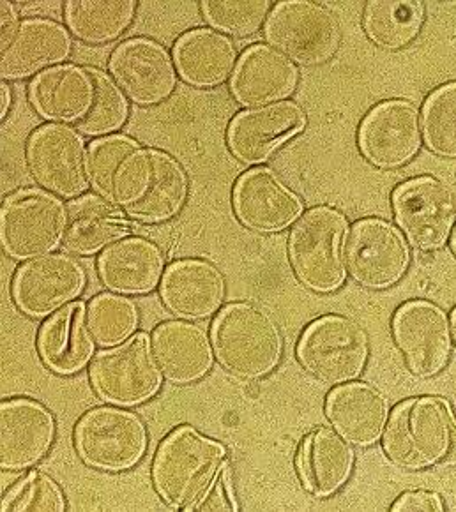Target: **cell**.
<instances>
[{
    "mask_svg": "<svg viewBox=\"0 0 456 512\" xmlns=\"http://www.w3.org/2000/svg\"><path fill=\"white\" fill-rule=\"evenodd\" d=\"M36 112L55 124H73L89 136H105L121 128L128 101L110 76L82 66H55L29 85Z\"/></svg>",
    "mask_w": 456,
    "mask_h": 512,
    "instance_id": "cell-1",
    "label": "cell"
},
{
    "mask_svg": "<svg viewBox=\"0 0 456 512\" xmlns=\"http://www.w3.org/2000/svg\"><path fill=\"white\" fill-rule=\"evenodd\" d=\"M225 465L227 451L223 445L183 426L161 444L152 465V477L156 490L170 507L197 511Z\"/></svg>",
    "mask_w": 456,
    "mask_h": 512,
    "instance_id": "cell-2",
    "label": "cell"
},
{
    "mask_svg": "<svg viewBox=\"0 0 456 512\" xmlns=\"http://www.w3.org/2000/svg\"><path fill=\"white\" fill-rule=\"evenodd\" d=\"M186 196L181 165L165 152L138 145L117 175L110 204L135 221L163 223L181 211Z\"/></svg>",
    "mask_w": 456,
    "mask_h": 512,
    "instance_id": "cell-3",
    "label": "cell"
},
{
    "mask_svg": "<svg viewBox=\"0 0 456 512\" xmlns=\"http://www.w3.org/2000/svg\"><path fill=\"white\" fill-rule=\"evenodd\" d=\"M213 348L216 359L230 375L255 380L273 371L280 362L282 334L266 311L236 302L214 320Z\"/></svg>",
    "mask_w": 456,
    "mask_h": 512,
    "instance_id": "cell-4",
    "label": "cell"
},
{
    "mask_svg": "<svg viewBox=\"0 0 456 512\" xmlns=\"http://www.w3.org/2000/svg\"><path fill=\"white\" fill-rule=\"evenodd\" d=\"M456 438V422L448 403L437 398H416L396 407L391 415L384 449L402 468H425L446 463Z\"/></svg>",
    "mask_w": 456,
    "mask_h": 512,
    "instance_id": "cell-5",
    "label": "cell"
},
{
    "mask_svg": "<svg viewBox=\"0 0 456 512\" xmlns=\"http://www.w3.org/2000/svg\"><path fill=\"white\" fill-rule=\"evenodd\" d=\"M345 234L347 219L335 209L319 207L299 219L290 235V262L306 287L322 294L342 287Z\"/></svg>",
    "mask_w": 456,
    "mask_h": 512,
    "instance_id": "cell-6",
    "label": "cell"
},
{
    "mask_svg": "<svg viewBox=\"0 0 456 512\" xmlns=\"http://www.w3.org/2000/svg\"><path fill=\"white\" fill-rule=\"evenodd\" d=\"M66 216L61 200L48 191H18L0 211L2 248L16 260L48 255L64 239Z\"/></svg>",
    "mask_w": 456,
    "mask_h": 512,
    "instance_id": "cell-7",
    "label": "cell"
},
{
    "mask_svg": "<svg viewBox=\"0 0 456 512\" xmlns=\"http://www.w3.org/2000/svg\"><path fill=\"white\" fill-rule=\"evenodd\" d=\"M91 380L99 396L119 407H133L151 400L160 391L161 373L145 334L98 354L91 366Z\"/></svg>",
    "mask_w": 456,
    "mask_h": 512,
    "instance_id": "cell-8",
    "label": "cell"
},
{
    "mask_svg": "<svg viewBox=\"0 0 456 512\" xmlns=\"http://www.w3.org/2000/svg\"><path fill=\"white\" fill-rule=\"evenodd\" d=\"M269 43L301 66L326 62L340 43V25L324 6L313 2H282L266 25Z\"/></svg>",
    "mask_w": 456,
    "mask_h": 512,
    "instance_id": "cell-9",
    "label": "cell"
},
{
    "mask_svg": "<svg viewBox=\"0 0 456 512\" xmlns=\"http://www.w3.org/2000/svg\"><path fill=\"white\" fill-rule=\"evenodd\" d=\"M76 447L87 465L122 472L142 460L147 451V430L131 412L96 408L78 422Z\"/></svg>",
    "mask_w": 456,
    "mask_h": 512,
    "instance_id": "cell-10",
    "label": "cell"
},
{
    "mask_svg": "<svg viewBox=\"0 0 456 512\" xmlns=\"http://www.w3.org/2000/svg\"><path fill=\"white\" fill-rule=\"evenodd\" d=\"M304 368L326 384H343L359 377L368 357V343L361 327L343 317L313 322L297 347Z\"/></svg>",
    "mask_w": 456,
    "mask_h": 512,
    "instance_id": "cell-11",
    "label": "cell"
},
{
    "mask_svg": "<svg viewBox=\"0 0 456 512\" xmlns=\"http://www.w3.org/2000/svg\"><path fill=\"white\" fill-rule=\"evenodd\" d=\"M27 163L34 181L52 195L73 198L91 181L84 138L62 124L43 126L31 136Z\"/></svg>",
    "mask_w": 456,
    "mask_h": 512,
    "instance_id": "cell-12",
    "label": "cell"
},
{
    "mask_svg": "<svg viewBox=\"0 0 456 512\" xmlns=\"http://www.w3.org/2000/svg\"><path fill=\"white\" fill-rule=\"evenodd\" d=\"M409 248L400 232L380 219L352 226L347 241V267L359 285L382 290L396 285L409 267Z\"/></svg>",
    "mask_w": 456,
    "mask_h": 512,
    "instance_id": "cell-13",
    "label": "cell"
},
{
    "mask_svg": "<svg viewBox=\"0 0 456 512\" xmlns=\"http://www.w3.org/2000/svg\"><path fill=\"white\" fill-rule=\"evenodd\" d=\"M396 221L419 249L441 248L456 219V200L448 186L421 177L405 182L393 195Z\"/></svg>",
    "mask_w": 456,
    "mask_h": 512,
    "instance_id": "cell-14",
    "label": "cell"
},
{
    "mask_svg": "<svg viewBox=\"0 0 456 512\" xmlns=\"http://www.w3.org/2000/svg\"><path fill=\"white\" fill-rule=\"evenodd\" d=\"M85 271L68 255H45L22 265L13 279L16 306L29 317H48L82 294Z\"/></svg>",
    "mask_w": 456,
    "mask_h": 512,
    "instance_id": "cell-15",
    "label": "cell"
},
{
    "mask_svg": "<svg viewBox=\"0 0 456 512\" xmlns=\"http://www.w3.org/2000/svg\"><path fill=\"white\" fill-rule=\"evenodd\" d=\"M110 71L122 92L137 105H158L174 92V61L165 46L152 39H130L117 46Z\"/></svg>",
    "mask_w": 456,
    "mask_h": 512,
    "instance_id": "cell-16",
    "label": "cell"
},
{
    "mask_svg": "<svg viewBox=\"0 0 456 512\" xmlns=\"http://www.w3.org/2000/svg\"><path fill=\"white\" fill-rule=\"evenodd\" d=\"M393 332L414 375L434 377L446 366L451 343L448 318L442 309L430 302H407L396 311Z\"/></svg>",
    "mask_w": 456,
    "mask_h": 512,
    "instance_id": "cell-17",
    "label": "cell"
},
{
    "mask_svg": "<svg viewBox=\"0 0 456 512\" xmlns=\"http://www.w3.org/2000/svg\"><path fill=\"white\" fill-rule=\"evenodd\" d=\"M2 80H20L61 66L71 53V38L61 23L31 18L2 34Z\"/></svg>",
    "mask_w": 456,
    "mask_h": 512,
    "instance_id": "cell-18",
    "label": "cell"
},
{
    "mask_svg": "<svg viewBox=\"0 0 456 512\" xmlns=\"http://www.w3.org/2000/svg\"><path fill=\"white\" fill-rule=\"evenodd\" d=\"M421 145L418 110L407 101H386L366 115L359 147L379 168H396L414 158Z\"/></svg>",
    "mask_w": 456,
    "mask_h": 512,
    "instance_id": "cell-19",
    "label": "cell"
},
{
    "mask_svg": "<svg viewBox=\"0 0 456 512\" xmlns=\"http://www.w3.org/2000/svg\"><path fill=\"white\" fill-rule=\"evenodd\" d=\"M306 124L301 106L280 101L239 113L228 128V147L248 165L266 161L280 145L301 133Z\"/></svg>",
    "mask_w": 456,
    "mask_h": 512,
    "instance_id": "cell-20",
    "label": "cell"
},
{
    "mask_svg": "<svg viewBox=\"0 0 456 512\" xmlns=\"http://www.w3.org/2000/svg\"><path fill=\"white\" fill-rule=\"evenodd\" d=\"M237 218L257 232H280L303 211L299 196L267 168H255L239 177L234 189Z\"/></svg>",
    "mask_w": 456,
    "mask_h": 512,
    "instance_id": "cell-21",
    "label": "cell"
},
{
    "mask_svg": "<svg viewBox=\"0 0 456 512\" xmlns=\"http://www.w3.org/2000/svg\"><path fill=\"white\" fill-rule=\"evenodd\" d=\"M55 421L43 405L11 400L0 407V465L22 470L45 458L54 442Z\"/></svg>",
    "mask_w": 456,
    "mask_h": 512,
    "instance_id": "cell-22",
    "label": "cell"
},
{
    "mask_svg": "<svg viewBox=\"0 0 456 512\" xmlns=\"http://www.w3.org/2000/svg\"><path fill=\"white\" fill-rule=\"evenodd\" d=\"M163 267L161 249L142 237H122L98 260L103 285L119 295L149 294L160 283Z\"/></svg>",
    "mask_w": 456,
    "mask_h": 512,
    "instance_id": "cell-23",
    "label": "cell"
},
{
    "mask_svg": "<svg viewBox=\"0 0 456 512\" xmlns=\"http://www.w3.org/2000/svg\"><path fill=\"white\" fill-rule=\"evenodd\" d=\"M296 85V66L271 46L257 45L239 59L230 91L241 105L259 106L287 98Z\"/></svg>",
    "mask_w": 456,
    "mask_h": 512,
    "instance_id": "cell-24",
    "label": "cell"
},
{
    "mask_svg": "<svg viewBox=\"0 0 456 512\" xmlns=\"http://www.w3.org/2000/svg\"><path fill=\"white\" fill-rule=\"evenodd\" d=\"M225 283L214 265L202 260H181L170 265L161 283L163 302L175 317L202 320L220 308Z\"/></svg>",
    "mask_w": 456,
    "mask_h": 512,
    "instance_id": "cell-25",
    "label": "cell"
},
{
    "mask_svg": "<svg viewBox=\"0 0 456 512\" xmlns=\"http://www.w3.org/2000/svg\"><path fill=\"white\" fill-rule=\"evenodd\" d=\"M38 350L46 366L59 375H75L89 364L94 339L84 302H71L46 320L39 331Z\"/></svg>",
    "mask_w": 456,
    "mask_h": 512,
    "instance_id": "cell-26",
    "label": "cell"
},
{
    "mask_svg": "<svg viewBox=\"0 0 456 512\" xmlns=\"http://www.w3.org/2000/svg\"><path fill=\"white\" fill-rule=\"evenodd\" d=\"M152 352L163 375L174 384L197 382L213 368L206 332L186 322L161 324L152 334Z\"/></svg>",
    "mask_w": 456,
    "mask_h": 512,
    "instance_id": "cell-27",
    "label": "cell"
},
{
    "mask_svg": "<svg viewBox=\"0 0 456 512\" xmlns=\"http://www.w3.org/2000/svg\"><path fill=\"white\" fill-rule=\"evenodd\" d=\"M327 417L345 440L372 445L388 419V401L372 385L347 384L329 394Z\"/></svg>",
    "mask_w": 456,
    "mask_h": 512,
    "instance_id": "cell-28",
    "label": "cell"
},
{
    "mask_svg": "<svg viewBox=\"0 0 456 512\" xmlns=\"http://www.w3.org/2000/svg\"><path fill=\"white\" fill-rule=\"evenodd\" d=\"M236 55V46L225 34L195 29L175 43L174 61L184 82L193 87H216L232 73Z\"/></svg>",
    "mask_w": 456,
    "mask_h": 512,
    "instance_id": "cell-29",
    "label": "cell"
},
{
    "mask_svg": "<svg viewBox=\"0 0 456 512\" xmlns=\"http://www.w3.org/2000/svg\"><path fill=\"white\" fill-rule=\"evenodd\" d=\"M131 230L117 207L99 196H84L69 205L62 246L75 255H94Z\"/></svg>",
    "mask_w": 456,
    "mask_h": 512,
    "instance_id": "cell-30",
    "label": "cell"
},
{
    "mask_svg": "<svg viewBox=\"0 0 456 512\" xmlns=\"http://www.w3.org/2000/svg\"><path fill=\"white\" fill-rule=\"evenodd\" d=\"M297 463L306 490L315 497H329L349 479L354 451L335 431L317 430L304 438Z\"/></svg>",
    "mask_w": 456,
    "mask_h": 512,
    "instance_id": "cell-31",
    "label": "cell"
},
{
    "mask_svg": "<svg viewBox=\"0 0 456 512\" xmlns=\"http://www.w3.org/2000/svg\"><path fill=\"white\" fill-rule=\"evenodd\" d=\"M135 8L131 0H73L66 6V20L76 38L101 45L130 27Z\"/></svg>",
    "mask_w": 456,
    "mask_h": 512,
    "instance_id": "cell-32",
    "label": "cell"
},
{
    "mask_svg": "<svg viewBox=\"0 0 456 512\" xmlns=\"http://www.w3.org/2000/svg\"><path fill=\"white\" fill-rule=\"evenodd\" d=\"M425 11L411 0H375L365 9V29L375 45L400 50L418 38Z\"/></svg>",
    "mask_w": 456,
    "mask_h": 512,
    "instance_id": "cell-33",
    "label": "cell"
},
{
    "mask_svg": "<svg viewBox=\"0 0 456 512\" xmlns=\"http://www.w3.org/2000/svg\"><path fill=\"white\" fill-rule=\"evenodd\" d=\"M138 325L135 302L121 295H99L87 309V327L94 343L112 348L131 338Z\"/></svg>",
    "mask_w": 456,
    "mask_h": 512,
    "instance_id": "cell-34",
    "label": "cell"
},
{
    "mask_svg": "<svg viewBox=\"0 0 456 512\" xmlns=\"http://www.w3.org/2000/svg\"><path fill=\"white\" fill-rule=\"evenodd\" d=\"M426 145L446 158H456V83H448L428 98L423 110Z\"/></svg>",
    "mask_w": 456,
    "mask_h": 512,
    "instance_id": "cell-35",
    "label": "cell"
},
{
    "mask_svg": "<svg viewBox=\"0 0 456 512\" xmlns=\"http://www.w3.org/2000/svg\"><path fill=\"white\" fill-rule=\"evenodd\" d=\"M138 144L128 136H105L96 140L89 149V177L92 188L101 198L110 202L114 193L117 175L121 174L122 165L130 158Z\"/></svg>",
    "mask_w": 456,
    "mask_h": 512,
    "instance_id": "cell-36",
    "label": "cell"
},
{
    "mask_svg": "<svg viewBox=\"0 0 456 512\" xmlns=\"http://www.w3.org/2000/svg\"><path fill=\"white\" fill-rule=\"evenodd\" d=\"M269 11L266 0H207L202 2V13L207 22L218 31L232 36H251L259 31Z\"/></svg>",
    "mask_w": 456,
    "mask_h": 512,
    "instance_id": "cell-37",
    "label": "cell"
},
{
    "mask_svg": "<svg viewBox=\"0 0 456 512\" xmlns=\"http://www.w3.org/2000/svg\"><path fill=\"white\" fill-rule=\"evenodd\" d=\"M66 500L57 482L41 472H31L16 482L2 500V512H62Z\"/></svg>",
    "mask_w": 456,
    "mask_h": 512,
    "instance_id": "cell-38",
    "label": "cell"
},
{
    "mask_svg": "<svg viewBox=\"0 0 456 512\" xmlns=\"http://www.w3.org/2000/svg\"><path fill=\"white\" fill-rule=\"evenodd\" d=\"M236 509L227 463L221 470L218 481L214 482L213 488L207 493V497L198 504L197 511H236Z\"/></svg>",
    "mask_w": 456,
    "mask_h": 512,
    "instance_id": "cell-39",
    "label": "cell"
},
{
    "mask_svg": "<svg viewBox=\"0 0 456 512\" xmlns=\"http://www.w3.org/2000/svg\"><path fill=\"white\" fill-rule=\"evenodd\" d=\"M441 498L428 491H411L396 500L393 511H442Z\"/></svg>",
    "mask_w": 456,
    "mask_h": 512,
    "instance_id": "cell-40",
    "label": "cell"
},
{
    "mask_svg": "<svg viewBox=\"0 0 456 512\" xmlns=\"http://www.w3.org/2000/svg\"><path fill=\"white\" fill-rule=\"evenodd\" d=\"M0 13H2V34L11 31L16 23L20 22L11 2H6V0L0 2Z\"/></svg>",
    "mask_w": 456,
    "mask_h": 512,
    "instance_id": "cell-41",
    "label": "cell"
},
{
    "mask_svg": "<svg viewBox=\"0 0 456 512\" xmlns=\"http://www.w3.org/2000/svg\"><path fill=\"white\" fill-rule=\"evenodd\" d=\"M0 96H2V106H0V115H2V119L6 117V113H8L9 105H11V91H9L8 85L2 82L0 85Z\"/></svg>",
    "mask_w": 456,
    "mask_h": 512,
    "instance_id": "cell-42",
    "label": "cell"
},
{
    "mask_svg": "<svg viewBox=\"0 0 456 512\" xmlns=\"http://www.w3.org/2000/svg\"><path fill=\"white\" fill-rule=\"evenodd\" d=\"M446 465H456V438L455 442H453V447H451V452H449L448 461H446Z\"/></svg>",
    "mask_w": 456,
    "mask_h": 512,
    "instance_id": "cell-43",
    "label": "cell"
},
{
    "mask_svg": "<svg viewBox=\"0 0 456 512\" xmlns=\"http://www.w3.org/2000/svg\"><path fill=\"white\" fill-rule=\"evenodd\" d=\"M453 338L456 341V309L453 311Z\"/></svg>",
    "mask_w": 456,
    "mask_h": 512,
    "instance_id": "cell-44",
    "label": "cell"
},
{
    "mask_svg": "<svg viewBox=\"0 0 456 512\" xmlns=\"http://www.w3.org/2000/svg\"><path fill=\"white\" fill-rule=\"evenodd\" d=\"M451 244H453V251H455V255H456V232H455V235H453V242H451Z\"/></svg>",
    "mask_w": 456,
    "mask_h": 512,
    "instance_id": "cell-45",
    "label": "cell"
}]
</instances>
